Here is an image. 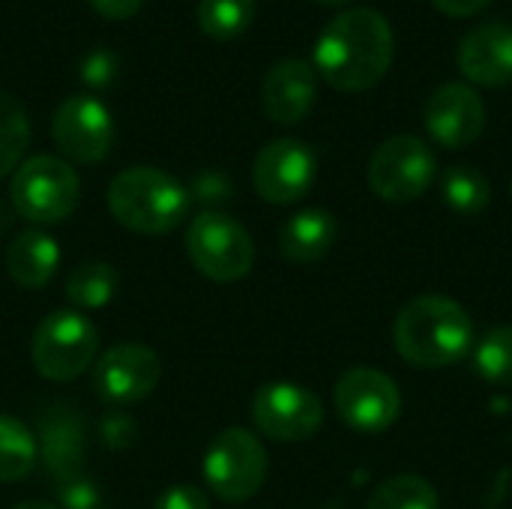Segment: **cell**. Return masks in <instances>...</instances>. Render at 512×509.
Here are the masks:
<instances>
[{
  "label": "cell",
  "instance_id": "cell-1",
  "mask_svg": "<svg viewBox=\"0 0 512 509\" xmlns=\"http://www.w3.org/2000/svg\"><path fill=\"white\" fill-rule=\"evenodd\" d=\"M396 54V39L387 15L372 6L339 12L315 42V69L336 90L360 93L375 87Z\"/></svg>",
  "mask_w": 512,
  "mask_h": 509
},
{
  "label": "cell",
  "instance_id": "cell-2",
  "mask_svg": "<svg viewBox=\"0 0 512 509\" xmlns=\"http://www.w3.org/2000/svg\"><path fill=\"white\" fill-rule=\"evenodd\" d=\"M393 345L411 366L444 369L474 345V324L462 303L444 294L414 297L393 321Z\"/></svg>",
  "mask_w": 512,
  "mask_h": 509
},
{
  "label": "cell",
  "instance_id": "cell-3",
  "mask_svg": "<svg viewBox=\"0 0 512 509\" xmlns=\"http://www.w3.org/2000/svg\"><path fill=\"white\" fill-rule=\"evenodd\" d=\"M189 189L168 171L135 165L108 186L111 216L135 234H168L189 216Z\"/></svg>",
  "mask_w": 512,
  "mask_h": 509
},
{
  "label": "cell",
  "instance_id": "cell-4",
  "mask_svg": "<svg viewBox=\"0 0 512 509\" xmlns=\"http://www.w3.org/2000/svg\"><path fill=\"white\" fill-rule=\"evenodd\" d=\"M78 192L81 183L72 165L66 159L45 156V153L21 162L9 183L12 207L36 225L63 222L75 210Z\"/></svg>",
  "mask_w": 512,
  "mask_h": 509
},
{
  "label": "cell",
  "instance_id": "cell-5",
  "mask_svg": "<svg viewBox=\"0 0 512 509\" xmlns=\"http://www.w3.org/2000/svg\"><path fill=\"white\" fill-rule=\"evenodd\" d=\"M99 333L93 321L75 309H57L33 333L30 357L42 378L48 381H72L84 375L96 357Z\"/></svg>",
  "mask_w": 512,
  "mask_h": 509
},
{
  "label": "cell",
  "instance_id": "cell-6",
  "mask_svg": "<svg viewBox=\"0 0 512 509\" xmlns=\"http://www.w3.org/2000/svg\"><path fill=\"white\" fill-rule=\"evenodd\" d=\"M186 255L213 282H237L255 264L252 234L228 213H198L186 231Z\"/></svg>",
  "mask_w": 512,
  "mask_h": 509
},
{
  "label": "cell",
  "instance_id": "cell-7",
  "mask_svg": "<svg viewBox=\"0 0 512 509\" xmlns=\"http://www.w3.org/2000/svg\"><path fill=\"white\" fill-rule=\"evenodd\" d=\"M204 480L225 504H243L267 480L264 444L246 429H225L204 456Z\"/></svg>",
  "mask_w": 512,
  "mask_h": 509
},
{
  "label": "cell",
  "instance_id": "cell-8",
  "mask_svg": "<svg viewBox=\"0 0 512 509\" xmlns=\"http://www.w3.org/2000/svg\"><path fill=\"white\" fill-rule=\"evenodd\" d=\"M435 174V153L417 135H393L369 159V186L390 204L417 201L435 183Z\"/></svg>",
  "mask_w": 512,
  "mask_h": 509
},
{
  "label": "cell",
  "instance_id": "cell-9",
  "mask_svg": "<svg viewBox=\"0 0 512 509\" xmlns=\"http://www.w3.org/2000/svg\"><path fill=\"white\" fill-rule=\"evenodd\" d=\"M333 402H336L342 423L360 435L387 432L399 420V411H402V396H399L396 381L369 366L345 372L336 381Z\"/></svg>",
  "mask_w": 512,
  "mask_h": 509
},
{
  "label": "cell",
  "instance_id": "cell-10",
  "mask_svg": "<svg viewBox=\"0 0 512 509\" xmlns=\"http://www.w3.org/2000/svg\"><path fill=\"white\" fill-rule=\"evenodd\" d=\"M252 420L261 435L273 441H306L324 423L321 399L291 381L264 384L252 399Z\"/></svg>",
  "mask_w": 512,
  "mask_h": 509
},
{
  "label": "cell",
  "instance_id": "cell-11",
  "mask_svg": "<svg viewBox=\"0 0 512 509\" xmlns=\"http://www.w3.org/2000/svg\"><path fill=\"white\" fill-rule=\"evenodd\" d=\"M162 378V360L153 348L123 342L108 348L93 369V390L105 405L126 408L147 399Z\"/></svg>",
  "mask_w": 512,
  "mask_h": 509
},
{
  "label": "cell",
  "instance_id": "cell-12",
  "mask_svg": "<svg viewBox=\"0 0 512 509\" xmlns=\"http://www.w3.org/2000/svg\"><path fill=\"white\" fill-rule=\"evenodd\" d=\"M51 132L63 156L81 165L102 162L114 144V117L102 99L90 93L69 96L57 105Z\"/></svg>",
  "mask_w": 512,
  "mask_h": 509
},
{
  "label": "cell",
  "instance_id": "cell-13",
  "mask_svg": "<svg viewBox=\"0 0 512 509\" xmlns=\"http://www.w3.org/2000/svg\"><path fill=\"white\" fill-rule=\"evenodd\" d=\"M318 174V159L309 144L297 138H276L255 156L252 180L264 201L270 204H294L300 201Z\"/></svg>",
  "mask_w": 512,
  "mask_h": 509
},
{
  "label": "cell",
  "instance_id": "cell-14",
  "mask_svg": "<svg viewBox=\"0 0 512 509\" xmlns=\"http://www.w3.org/2000/svg\"><path fill=\"white\" fill-rule=\"evenodd\" d=\"M423 120H426L429 135L438 144L459 150V147L474 144L483 135L486 102L465 81H447V84L435 87L432 96L426 99Z\"/></svg>",
  "mask_w": 512,
  "mask_h": 509
},
{
  "label": "cell",
  "instance_id": "cell-15",
  "mask_svg": "<svg viewBox=\"0 0 512 509\" xmlns=\"http://www.w3.org/2000/svg\"><path fill=\"white\" fill-rule=\"evenodd\" d=\"M36 447L42 453L45 471L54 477L57 498L90 480L84 474V426H81L78 414L54 411V414L42 417Z\"/></svg>",
  "mask_w": 512,
  "mask_h": 509
},
{
  "label": "cell",
  "instance_id": "cell-16",
  "mask_svg": "<svg viewBox=\"0 0 512 509\" xmlns=\"http://www.w3.org/2000/svg\"><path fill=\"white\" fill-rule=\"evenodd\" d=\"M318 96V78L315 69L303 57H285L270 66L261 84V105L270 120L291 126L300 123Z\"/></svg>",
  "mask_w": 512,
  "mask_h": 509
},
{
  "label": "cell",
  "instance_id": "cell-17",
  "mask_svg": "<svg viewBox=\"0 0 512 509\" xmlns=\"http://www.w3.org/2000/svg\"><path fill=\"white\" fill-rule=\"evenodd\" d=\"M456 63L462 75L483 87H501L512 81V27L492 21L468 30L459 42Z\"/></svg>",
  "mask_w": 512,
  "mask_h": 509
},
{
  "label": "cell",
  "instance_id": "cell-18",
  "mask_svg": "<svg viewBox=\"0 0 512 509\" xmlns=\"http://www.w3.org/2000/svg\"><path fill=\"white\" fill-rule=\"evenodd\" d=\"M339 237V222L330 210L312 207L291 216L279 231V249L294 264L321 261Z\"/></svg>",
  "mask_w": 512,
  "mask_h": 509
},
{
  "label": "cell",
  "instance_id": "cell-19",
  "mask_svg": "<svg viewBox=\"0 0 512 509\" xmlns=\"http://www.w3.org/2000/svg\"><path fill=\"white\" fill-rule=\"evenodd\" d=\"M60 267V246L51 234L30 228L21 231L6 249V273L21 288H42Z\"/></svg>",
  "mask_w": 512,
  "mask_h": 509
},
{
  "label": "cell",
  "instance_id": "cell-20",
  "mask_svg": "<svg viewBox=\"0 0 512 509\" xmlns=\"http://www.w3.org/2000/svg\"><path fill=\"white\" fill-rule=\"evenodd\" d=\"M117 291V270L105 261L78 264L66 282V300L75 309H102Z\"/></svg>",
  "mask_w": 512,
  "mask_h": 509
},
{
  "label": "cell",
  "instance_id": "cell-21",
  "mask_svg": "<svg viewBox=\"0 0 512 509\" xmlns=\"http://www.w3.org/2000/svg\"><path fill=\"white\" fill-rule=\"evenodd\" d=\"M441 198L447 201V207L453 213L477 216L486 210V204L492 198V186L483 171H477L471 165H456L441 180Z\"/></svg>",
  "mask_w": 512,
  "mask_h": 509
},
{
  "label": "cell",
  "instance_id": "cell-22",
  "mask_svg": "<svg viewBox=\"0 0 512 509\" xmlns=\"http://www.w3.org/2000/svg\"><path fill=\"white\" fill-rule=\"evenodd\" d=\"M255 12H258V0H201L198 24L210 39L228 42L249 30Z\"/></svg>",
  "mask_w": 512,
  "mask_h": 509
},
{
  "label": "cell",
  "instance_id": "cell-23",
  "mask_svg": "<svg viewBox=\"0 0 512 509\" xmlns=\"http://www.w3.org/2000/svg\"><path fill=\"white\" fill-rule=\"evenodd\" d=\"M36 453L39 447L30 429L15 417L0 414V483H15L27 477L36 462Z\"/></svg>",
  "mask_w": 512,
  "mask_h": 509
},
{
  "label": "cell",
  "instance_id": "cell-24",
  "mask_svg": "<svg viewBox=\"0 0 512 509\" xmlns=\"http://www.w3.org/2000/svg\"><path fill=\"white\" fill-rule=\"evenodd\" d=\"M366 509H441V501L429 480L417 474H399L372 492Z\"/></svg>",
  "mask_w": 512,
  "mask_h": 509
},
{
  "label": "cell",
  "instance_id": "cell-25",
  "mask_svg": "<svg viewBox=\"0 0 512 509\" xmlns=\"http://www.w3.org/2000/svg\"><path fill=\"white\" fill-rule=\"evenodd\" d=\"M30 144V117L24 105L0 90V177L21 165V156Z\"/></svg>",
  "mask_w": 512,
  "mask_h": 509
},
{
  "label": "cell",
  "instance_id": "cell-26",
  "mask_svg": "<svg viewBox=\"0 0 512 509\" xmlns=\"http://www.w3.org/2000/svg\"><path fill=\"white\" fill-rule=\"evenodd\" d=\"M474 366L483 381L489 384H512V327H495L489 330L477 351H474Z\"/></svg>",
  "mask_w": 512,
  "mask_h": 509
},
{
  "label": "cell",
  "instance_id": "cell-27",
  "mask_svg": "<svg viewBox=\"0 0 512 509\" xmlns=\"http://www.w3.org/2000/svg\"><path fill=\"white\" fill-rule=\"evenodd\" d=\"M153 509H210V501L198 486H171L156 498Z\"/></svg>",
  "mask_w": 512,
  "mask_h": 509
},
{
  "label": "cell",
  "instance_id": "cell-28",
  "mask_svg": "<svg viewBox=\"0 0 512 509\" xmlns=\"http://www.w3.org/2000/svg\"><path fill=\"white\" fill-rule=\"evenodd\" d=\"M90 6L99 12V15H105V18H132L141 6H144V0H90Z\"/></svg>",
  "mask_w": 512,
  "mask_h": 509
},
{
  "label": "cell",
  "instance_id": "cell-29",
  "mask_svg": "<svg viewBox=\"0 0 512 509\" xmlns=\"http://www.w3.org/2000/svg\"><path fill=\"white\" fill-rule=\"evenodd\" d=\"M432 3L450 18H468V15L483 12L492 0H432Z\"/></svg>",
  "mask_w": 512,
  "mask_h": 509
},
{
  "label": "cell",
  "instance_id": "cell-30",
  "mask_svg": "<svg viewBox=\"0 0 512 509\" xmlns=\"http://www.w3.org/2000/svg\"><path fill=\"white\" fill-rule=\"evenodd\" d=\"M12 509H60V507H54V504H48V501H21V504H15Z\"/></svg>",
  "mask_w": 512,
  "mask_h": 509
},
{
  "label": "cell",
  "instance_id": "cell-31",
  "mask_svg": "<svg viewBox=\"0 0 512 509\" xmlns=\"http://www.w3.org/2000/svg\"><path fill=\"white\" fill-rule=\"evenodd\" d=\"M318 3H324V6H342V3H351V0H318Z\"/></svg>",
  "mask_w": 512,
  "mask_h": 509
},
{
  "label": "cell",
  "instance_id": "cell-32",
  "mask_svg": "<svg viewBox=\"0 0 512 509\" xmlns=\"http://www.w3.org/2000/svg\"><path fill=\"white\" fill-rule=\"evenodd\" d=\"M510 195H512V180H510Z\"/></svg>",
  "mask_w": 512,
  "mask_h": 509
}]
</instances>
